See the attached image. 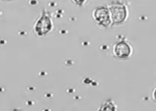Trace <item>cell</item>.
<instances>
[{
	"label": "cell",
	"mask_w": 156,
	"mask_h": 111,
	"mask_svg": "<svg viewBox=\"0 0 156 111\" xmlns=\"http://www.w3.org/2000/svg\"><path fill=\"white\" fill-rule=\"evenodd\" d=\"M112 18L114 23L122 22L126 15L125 7L123 5L115 4L110 7Z\"/></svg>",
	"instance_id": "obj_1"
},
{
	"label": "cell",
	"mask_w": 156,
	"mask_h": 111,
	"mask_svg": "<svg viewBox=\"0 0 156 111\" xmlns=\"http://www.w3.org/2000/svg\"><path fill=\"white\" fill-rule=\"evenodd\" d=\"M94 15L96 21L103 26H107L110 23L109 12L106 8H98L94 12Z\"/></svg>",
	"instance_id": "obj_2"
},
{
	"label": "cell",
	"mask_w": 156,
	"mask_h": 111,
	"mask_svg": "<svg viewBox=\"0 0 156 111\" xmlns=\"http://www.w3.org/2000/svg\"><path fill=\"white\" fill-rule=\"evenodd\" d=\"M51 27L52 24L49 17L43 15L38 21L36 29L38 33L43 34L51 30Z\"/></svg>",
	"instance_id": "obj_3"
},
{
	"label": "cell",
	"mask_w": 156,
	"mask_h": 111,
	"mask_svg": "<svg viewBox=\"0 0 156 111\" xmlns=\"http://www.w3.org/2000/svg\"><path fill=\"white\" fill-rule=\"evenodd\" d=\"M130 47L124 42H121L116 44L115 49V54L119 58H124L128 57L130 54Z\"/></svg>",
	"instance_id": "obj_4"
},
{
	"label": "cell",
	"mask_w": 156,
	"mask_h": 111,
	"mask_svg": "<svg viewBox=\"0 0 156 111\" xmlns=\"http://www.w3.org/2000/svg\"><path fill=\"white\" fill-rule=\"evenodd\" d=\"M101 109H103V110H107V109H110V111H112L114 110L113 109H114V108L113 106L111 103H106L104 104L103 107Z\"/></svg>",
	"instance_id": "obj_5"
},
{
	"label": "cell",
	"mask_w": 156,
	"mask_h": 111,
	"mask_svg": "<svg viewBox=\"0 0 156 111\" xmlns=\"http://www.w3.org/2000/svg\"><path fill=\"white\" fill-rule=\"evenodd\" d=\"M77 4L81 5L85 0H74Z\"/></svg>",
	"instance_id": "obj_6"
},
{
	"label": "cell",
	"mask_w": 156,
	"mask_h": 111,
	"mask_svg": "<svg viewBox=\"0 0 156 111\" xmlns=\"http://www.w3.org/2000/svg\"><path fill=\"white\" fill-rule=\"evenodd\" d=\"M154 98H155V100H156V90L155 92V93H154Z\"/></svg>",
	"instance_id": "obj_7"
}]
</instances>
